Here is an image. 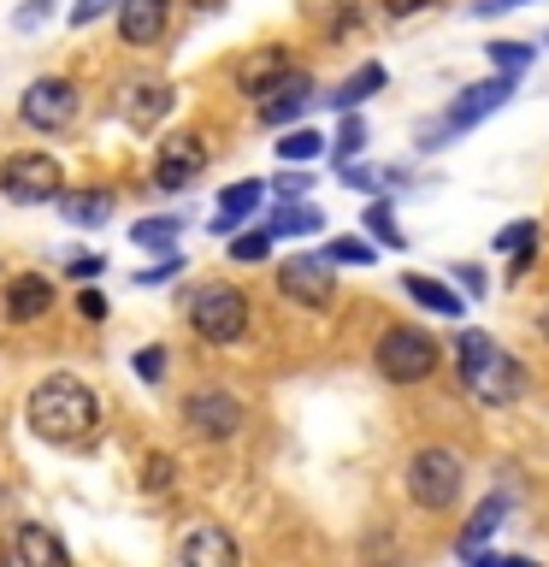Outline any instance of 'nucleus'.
Returning <instances> with one entry per match:
<instances>
[{
  "instance_id": "f3484780",
  "label": "nucleus",
  "mask_w": 549,
  "mask_h": 567,
  "mask_svg": "<svg viewBox=\"0 0 549 567\" xmlns=\"http://www.w3.org/2000/svg\"><path fill=\"white\" fill-rule=\"evenodd\" d=\"M12 549H18V567H71V549L60 532H48L42 520H24L12 532Z\"/></svg>"
},
{
  "instance_id": "c85d7f7f",
  "label": "nucleus",
  "mask_w": 549,
  "mask_h": 567,
  "mask_svg": "<svg viewBox=\"0 0 549 567\" xmlns=\"http://www.w3.org/2000/svg\"><path fill=\"white\" fill-rule=\"evenodd\" d=\"M361 225H366V230H372V237H379L384 248H407L402 225H396V207H390L384 195H372V202H366V219H361Z\"/></svg>"
},
{
  "instance_id": "bb28decb",
  "label": "nucleus",
  "mask_w": 549,
  "mask_h": 567,
  "mask_svg": "<svg viewBox=\"0 0 549 567\" xmlns=\"http://www.w3.org/2000/svg\"><path fill=\"white\" fill-rule=\"evenodd\" d=\"M319 154H325V136H319L313 124H283V136H278V159H283V166H313Z\"/></svg>"
},
{
  "instance_id": "412c9836",
  "label": "nucleus",
  "mask_w": 549,
  "mask_h": 567,
  "mask_svg": "<svg viewBox=\"0 0 549 567\" xmlns=\"http://www.w3.org/2000/svg\"><path fill=\"white\" fill-rule=\"evenodd\" d=\"M53 207H60V219H65V225L95 230V225L113 219V189H65Z\"/></svg>"
},
{
  "instance_id": "0eeeda50",
  "label": "nucleus",
  "mask_w": 549,
  "mask_h": 567,
  "mask_svg": "<svg viewBox=\"0 0 549 567\" xmlns=\"http://www.w3.org/2000/svg\"><path fill=\"white\" fill-rule=\"evenodd\" d=\"M460 478H467V467H460V455L443 450V443L407 455V496H414L419 508H432V514H443L460 496Z\"/></svg>"
},
{
  "instance_id": "20e7f679",
  "label": "nucleus",
  "mask_w": 549,
  "mask_h": 567,
  "mask_svg": "<svg viewBox=\"0 0 549 567\" xmlns=\"http://www.w3.org/2000/svg\"><path fill=\"white\" fill-rule=\"evenodd\" d=\"M0 195H7L12 207H53L65 195V166L42 148L7 154L0 159Z\"/></svg>"
},
{
  "instance_id": "39448f33",
  "label": "nucleus",
  "mask_w": 549,
  "mask_h": 567,
  "mask_svg": "<svg viewBox=\"0 0 549 567\" xmlns=\"http://www.w3.org/2000/svg\"><path fill=\"white\" fill-rule=\"evenodd\" d=\"M372 367L390 384H425L437 372V337L419 326H390L379 337V349H372Z\"/></svg>"
},
{
  "instance_id": "c756f323",
  "label": "nucleus",
  "mask_w": 549,
  "mask_h": 567,
  "mask_svg": "<svg viewBox=\"0 0 549 567\" xmlns=\"http://www.w3.org/2000/svg\"><path fill=\"white\" fill-rule=\"evenodd\" d=\"M272 230H266V225H242L237 230V237H230V260H242V266H260L266 255H272Z\"/></svg>"
},
{
  "instance_id": "b1692460",
  "label": "nucleus",
  "mask_w": 549,
  "mask_h": 567,
  "mask_svg": "<svg viewBox=\"0 0 549 567\" xmlns=\"http://www.w3.org/2000/svg\"><path fill=\"white\" fill-rule=\"evenodd\" d=\"M503 514H508V491H490L485 503L473 508L467 532H460V556H473V549H485V538H490L496 526H503Z\"/></svg>"
},
{
  "instance_id": "7c9ffc66",
  "label": "nucleus",
  "mask_w": 549,
  "mask_h": 567,
  "mask_svg": "<svg viewBox=\"0 0 549 567\" xmlns=\"http://www.w3.org/2000/svg\"><path fill=\"white\" fill-rule=\"evenodd\" d=\"M485 53H490V65L503 71V78H526V65L538 60V48H531V42H490Z\"/></svg>"
},
{
  "instance_id": "5701e85b",
  "label": "nucleus",
  "mask_w": 549,
  "mask_h": 567,
  "mask_svg": "<svg viewBox=\"0 0 549 567\" xmlns=\"http://www.w3.org/2000/svg\"><path fill=\"white\" fill-rule=\"evenodd\" d=\"M496 255H508V284L531 266V255H538V219H514V225H503L496 230Z\"/></svg>"
},
{
  "instance_id": "2eb2a0df",
  "label": "nucleus",
  "mask_w": 549,
  "mask_h": 567,
  "mask_svg": "<svg viewBox=\"0 0 549 567\" xmlns=\"http://www.w3.org/2000/svg\"><path fill=\"white\" fill-rule=\"evenodd\" d=\"M177 561L184 567H242V549L225 526H195L184 544H177Z\"/></svg>"
},
{
  "instance_id": "473e14b6",
  "label": "nucleus",
  "mask_w": 549,
  "mask_h": 567,
  "mask_svg": "<svg viewBox=\"0 0 549 567\" xmlns=\"http://www.w3.org/2000/svg\"><path fill=\"white\" fill-rule=\"evenodd\" d=\"M325 260L331 266H372V260H379V248L361 243V237H331L325 243Z\"/></svg>"
},
{
  "instance_id": "6e6552de",
  "label": "nucleus",
  "mask_w": 549,
  "mask_h": 567,
  "mask_svg": "<svg viewBox=\"0 0 549 567\" xmlns=\"http://www.w3.org/2000/svg\"><path fill=\"white\" fill-rule=\"evenodd\" d=\"M248 425V408L230 396V390H195V396H184V432L189 437H201V443H225V437H237Z\"/></svg>"
},
{
  "instance_id": "423d86ee",
  "label": "nucleus",
  "mask_w": 549,
  "mask_h": 567,
  "mask_svg": "<svg viewBox=\"0 0 549 567\" xmlns=\"http://www.w3.org/2000/svg\"><path fill=\"white\" fill-rule=\"evenodd\" d=\"M189 326L201 343H242V331H248V296L237 290V284H201L189 301Z\"/></svg>"
},
{
  "instance_id": "f03ea898",
  "label": "nucleus",
  "mask_w": 549,
  "mask_h": 567,
  "mask_svg": "<svg viewBox=\"0 0 549 567\" xmlns=\"http://www.w3.org/2000/svg\"><path fill=\"white\" fill-rule=\"evenodd\" d=\"M455 367H460V384L473 390L485 408H508L526 396V367L496 343L490 331H455Z\"/></svg>"
},
{
  "instance_id": "a19ab883",
  "label": "nucleus",
  "mask_w": 549,
  "mask_h": 567,
  "mask_svg": "<svg viewBox=\"0 0 549 567\" xmlns=\"http://www.w3.org/2000/svg\"><path fill=\"white\" fill-rule=\"evenodd\" d=\"M65 272H71V278H101V272H106V260H101V255H77V260L65 266Z\"/></svg>"
},
{
  "instance_id": "ea45409f",
  "label": "nucleus",
  "mask_w": 549,
  "mask_h": 567,
  "mask_svg": "<svg viewBox=\"0 0 549 567\" xmlns=\"http://www.w3.org/2000/svg\"><path fill=\"white\" fill-rule=\"evenodd\" d=\"M101 12H113V0H77V7H71V24H95Z\"/></svg>"
},
{
  "instance_id": "aec40b11",
  "label": "nucleus",
  "mask_w": 549,
  "mask_h": 567,
  "mask_svg": "<svg viewBox=\"0 0 549 567\" xmlns=\"http://www.w3.org/2000/svg\"><path fill=\"white\" fill-rule=\"evenodd\" d=\"M53 308V284L42 272H24V278H12L7 284V313L18 319V326H30V319H42Z\"/></svg>"
},
{
  "instance_id": "393cba45",
  "label": "nucleus",
  "mask_w": 549,
  "mask_h": 567,
  "mask_svg": "<svg viewBox=\"0 0 549 567\" xmlns=\"http://www.w3.org/2000/svg\"><path fill=\"white\" fill-rule=\"evenodd\" d=\"M177 230H184V219H177V213H148V219L131 225V243L148 248V255H172V248H177Z\"/></svg>"
},
{
  "instance_id": "f257e3e1",
  "label": "nucleus",
  "mask_w": 549,
  "mask_h": 567,
  "mask_svg": "<svg viewBox=\"0 0 549 567\" xmlns=\"http://www.w3.org/2000/svg\"><path fill=\"white\" fill-rule=\"evenodd\" d=\"M24 420H30V432L42 443H89L95 425H101V402H95V390H89L83 379L53 372V379H42L30 390Z\"/></svg>"
},
{
  "instance_id": "cd10ccee",
  "label": "nucleus",
  "mask_w": 549,
  "mask_h": 567,
  "mask_svg": "<svg viewBox=\"0 0 549 567\" xmlns=\"http://www.w3.org/2000/svg\"><path fill=\"white\" fill-rule=\"evenodd\" d=\"M325 148H331L336 166H354V159L366 154V124H361V113H343V124H336V136L325 142Z\"/></svg>"
},
{
  "instance_id": "37998d69",
  "label": "nucleus",
  "mask_w": 549,
  "mask_h": 567,
  "mask_svg": "<svg viewBox=\"0 0 549 567\" xmlns=\"http://www.w3.org/2000/svg\"><path fill=\"white\" fill-rule=\"evenodd\" d=\"M508 7H526V0H478L473 12H478V18H490V12H508Z\"/></svg>"
},
{
  "instance_id": "dca6fc26",
  "label": "nucleus",
  "mask_w": 549,
  "mask_h": 567,
  "mask_svg": "<svg viewBox=\"0 0 549 567\" xmlns=\"http://www.w3.org/2000/svg\"><path fill=\"white\" fill-rule=\"evenodd\" d=\"M172 106H177V89H172V83H131V89L118 95V118L136 124V131H154V124L172 113Z\"/></svg>"
},
{
  "instance_id": "1a4fd4ad",
  "label": "nucleus",
  "mask_w": 549,
  "mask_h": 567,
  "mask_svg": "<svg viewBox=\"0 0 549 567\" xmlns=\"http://www.w3.org/2000/svg\"><path fill=\"white\" fill-rule=\"evenodd\" d=\"M71 118H77V83L71 78H35L18 95V124H30V131H65Z\"/></svg>"
},
{
  "instance_id": "f8f14e48",
  "label": "nucleus",
  "mask_w": 549,
  "mask_h": 567,
  "mask_svg": "<svg viewBox=\"0 0 549 567\" xmlns=\"http://www.w3.org/2000/svg\"><path fill=\"white\" fill-rule=\"evenodd\" d=\"M319 95H313V71H301V65H290L283 78L266 89V95L255 101V113H260V124H296V118H308V106H313Z\"/></svg>"
},
{
  "instance_id": "a18cd8bd",
  "label": "nucleus",
  "mask_w": 549,
  "mask_h": 567,
  "mask_svg": "<svg viewBox=\"0 0 549 567\" xmlns=\"http://www.w3.org/2000/svg\"><path fill=\"white\" fill-rule=\"evenodd\" d=\"M538 331H543V343H549V308H543V319H538Z\"/></svg>"
},
{
  "instance_id": "72a5a7b5",
  "label": "nucleus",
  "mask_w": 549,
  "mask_h": 567,
  "mask_svg": "<svg viewBox=\"0 0 549 567\" xmlns=\"http://www.w3.org/2000/svg\"><path fill=\"white\" fill-rule=\"evenodd\" d=\"M131 367H136V379H142V384H159V379H166V367H172V354L159 349V343H148V349H136V354H131Z\"/></svg>"
},
{
  "instance_id": "de8ad7c7",
  "label": "nucleus",
  "mask_w": 549,
  "mask_h": 567,
  "mask_svg": "<svg viewBox=\"0 0 549 567\" xmlns=\"http://www.w3.org/2000/svg\"><path fill=\"white\" fill-rule=\"evenodd\" d=\"M543 48H549V35H543Z\"/></svg>"
},
{
  "instance_id": "a878e982",
  "label": "nucleus",
  "mask_w": 549,
  "mask_h": 567,
  "mask_svg": "<svg viewBox=\"0 0 549 567\" xmlns=\"http://www.w3.org/2000/svg\"><path fill=\"white\" fill-rule=\"evenodd\" d=\"M266 230H272V237H319V230H325V213L313 202H290L266 219Z\"/></svg>"
},
{
  "instance_id": "9d476101",
  "label": "nucleus",
  "mask_w": 549,
  "mask_h": 567,
  "mask_svg": "<svg viewBox=\"0 0 549 567\" xmlns=\"http://www.w3.org/2000/svg\"><path fill=\"white\" fill-rule=\"evenodd\" d=\"M278 290H283V301H296V308H325V301L336 296L331 260L325 255H290V260H278Z\"/></svg>"
},
{
  "instance_id": "9b49d317",
  "label": "nucleus",
  "mask_w": 549,
  "mask_h": 567,
  "mask_svg": "<svg viewBox=\"0 0 549 567\" xmlns=\"http://www.w3.org/2000/svg\"><path fill=\"white\" fill-rule=\"evenodd\" d=\"M201 172H207L201 136H189V131L159 136V148H154V184H159V189H189Z\"/></svg>"
},
{
  "instance_id": "4c0bfd02",
  "label": "nucleus",
  "mask_w": 549,
  "mask_h": 567,
  "mask_svg": "<svg viewBox=\"0 0 549 567\" xmlns=\"http://www.w3.org/2000/svg\"><path fill=\"white\" fill-rule=\"evenodd\" d=\"M432 7H437V0H384V18H396V24H402V18L432 12Z\"/></svg>"
},
{
  "instance_id": "49530a36",
  "label": "nucleus",
  "mask_w": 549,
  "mask_h": 567,
  "mask_svg": "<svg viewBox=\"0 0 549 567\" xmlns=\"http://www.w3.org/2000/svg\"><path fill=\"white\" fill-rule=\"evenodd\" d=\"M195 7H201V12H207V7H225V0H195Z\"/></svg>"
},
{
  "instance_id": "4be33fe9",
  "label": "nucleus",
  "mask_w": 549,
  "mask_h": 567,
  "mask_svg": "<svg viewBox=\"0 0 549 567\" xmlns=\"http://www.w3.org/2000/svg\"><path fill=\"white\" fill-rule=\"evenodd\" d=\"M384 83H390V78H384V65H379V60H366V65H354L349 78L336 83V95H325V101L336 106V113H361V106L379 95Z\"/></svg>"
},
{
  "instance_id": "7ed1b4c3",
  "label": "nucleus",
  "mask_w": 549,
  "mask_h": 567,
  "mask_svg": "<svg viewBox=\"0 0 549 567\" xmlns=\"http://www.w3.org/2000/svg\"><path fill=\"white\" fill-rule=\"evenodd\" d=\"M514 83L520 78H503V71H496V78H485V83H467L460 89V95L443 106V118L437 124H425V136H419V148L432 154V148H449V142L460 136V131H473V124H485L496 106H508V95H514Z\"/></svg>"
},
{
  "instance_id": "79ce46f5",
  "label": "nucleus",
  "mask_w": 549,
  "mask_h": 567,
  "mask_svg": "<svg viewBox=\"0 0 549 567\" xmlns=\"http://www.w3.org/2000/svg\"><path fill=\"white\" fill-rule=\"evenodd\" d=\"M148 485H172V461H166V455L148 461Z\"/></svg>"
},
{
  "instance_id": "c03bdc74",
  "label": "nucleus",
  "mask_w": 549,
  "mask_h": 567,
  "mask_svg": "<svg viewBox=\"0 0 549 567\" xmlns=\"http://www.w3.org/2000/svg\"><path fill=\"white\" fill-rule=\"evenodd\" d=\"M496 567H538L531 556H496Z\"/></svg>"
},
{
  "instance_id": "4468645a",
  "label": "nucleus",
  "mask_w": 549,
  "mask_h": 567,
  "mask_svg": "<svg viewBox=\"0 0 549 567\" xmlns=\"http://www.w3.org/2000/svg\"><path fill=\"white\" fill-rule=\"evenodd\" d=\"M266 202V184L260 177H237V184H225L219 189V213H213V237H237L242 225H255V213Z\"/></svg>"
},
{
  "instance_id": "c9c22d12",
  "label": "nucleus",
  "mask_w": 549,
  "mask_h": 567,
  "mask_svg": "<svg viewBox=\"0 0 549 567\" xmlns=\"http://www.w3.org/2000/svg\"><path fill=\"white\" fill-rule=\"evenodd\" d=\"M48 18H53V0H30V7L12 12V30H42Z\"/></svg>"
},
{
  "instance_id": "f704fd0d",
  "label": "nucleus",
  "mask_w": 549,
  "mask_h": 567,
  "mask_svg": "<svg viewBox=\"0 0 549 567\" xmlns=\"http://www.w3.org/2000/svg\"><path fill=\"white\" fill-rule=\"evenodd\" d=\"M177 272H184V255L172 248V255H159V266H148V272H136V284H142V290H154V284H166V278H177Z\"/></svg>"
},
{
  "instance_id": "6ab92c4d",
  "label": "nucleus",
  "mask_w": 549,
  "mask_h": 567,
  "mask_svg": "<svg viewBox=\"0 0 549 567\" xmlns=\"http://www.w3.org/2000/svg\"><path fill=\"white\" fill-rule=\"evenodd\" d=\"M402 290H407V301H419V308H425V313H437V319H460V313H467L460 290H449V284L432 278V272H407V278H402Z\"/></svg>"
},
{
  "instance_id": "ddd939ff",
  "label": "nucleus",
  "mask_w": 549,
  "mask_h": 567,
  "mask_svg": "<svg viewBox=\"0 0 549 567\" xmlns=\"http://www.w3.org/2000/svg\"><path fill=\"white\" fill-rule=\"evenodd\" d=\"M172 30V0H118V42L124 48H159Z\"/></svg>"
},
{
  "instance_id": "e433bc0d",
  "label": "nucleus",
  "mask_w": 549,
  "mask_h": 567,
  "mask_svg": "<svg viewBox=\"0 0 549 567\" xmlns=\"http://www.w3.org/2000/svg\"><path fill=\"white\" fill-rule=\"evenodd\" d=\"M449 278H455V284H460V290H467V296H485V272H478V266H473V260H460V266H455V272H449Z\"/></svg>"
},
{
  "instance_id": "2f4dec72",
  "label": "nucleus",
  "mask_w": 549,
  "mask_h": 567,
  "mask_svg": "<svg viewBox=\"0 0 549 567\" xmlns=\"http://www.w3.org/2000/svg\"><path fill=\"white\" fill-rule=\"evenodd\" d=\"M308 189H313V172H308V166H283L272 184H266V195H278V207L308 202Z\"/></svg>"
},
{
  "instance_id": "58836bf2",
  "label": "nucleus",
  "mask_w": 549,
  "mask_h": 567,
  "mask_svg": "<svg viewBox=\"0 0 549 567\" xmlns=\"http://www.w3.org/2000/svg\"><path fill=\"white\" fill-rule=\"evenodd\" d=\"M77 313L89 319V326H101V319H106V296H101V290H83V296H77Z\"/></svg>"
},
{
  "instance_id": "a211bd4d",
  "label": "nucleus",
  "mask_w": 549,
  "mask_h": 567,
  "mask_svg": "<svg viewBox=\"0 0 549 567\" xmlns=\"http://www.w3.org/2000/svg\"><path fill=\"white\" fill-rule=\"evenodd\" d=\"M283 71H290V53L283 48H260V53H248V60L237 65V95H248V101H260L266 89H272Z\"/></svg>"
}]
</instances>
